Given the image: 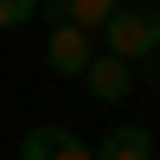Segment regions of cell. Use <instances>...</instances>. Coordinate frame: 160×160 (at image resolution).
<instances>
[{
	"instance_id": "1",
	"label": "cell",
	"mask_w": 160,
	"mask_h": 160,
	"mask_svg": "<svg viewBox=\"0 0 160 160\" xmlns=\"http://www.w3.org/2000/svg\"><path fill=\"white\" fill-rule=\"evenodd\" d=\"M102 45H109V58H122V64H141V58H154L160 51V7H148V0H135V7H115L109 13V26H102Z\"/></svg>"
},
{
	"instance_id": "2",
	"label": "cell",
	"mask_w": 160,
	"mask_h": 160,
	"mask_svg": "<svg viewBox=\"0 0 160 160\" xmlns=\"http://www.w3.org/2000/svg\"><path fill=\"white\" fill-rule=\"evenodd\" d=\"M96 58V32H83V26L71 19H51V38H45V64L58 77H83V64Z\"/></svg>"
},
{
	"instance_id": "3",
	"label": "cell",
	"mask_w": 160,
	"mask_h": 160,
	"mask_svg": "<svg viewBox=\"0 0 160 160\" xmlns=\"http://www.w3.org/2000/svg\"><path fill=\"white\" fill-rule=\"evenodd\" d=\"M83 90H90V102H122L128 90H135V64H122V58H109V51H96V58L83 64Z\"/></svg>"
},
{
	"instance_id": "4",
	"label": "cell",
	"mask_w": 160,
	"mask_h": 160,
	"mask_svg": "<svg viewBox=\"0 0 160 160\" xmlns=\"http://www.w3.org/2000/svg\"><path fill=\"white\" fill-rule=\"evenodd\" d=\"M19 160H96L83 148V141L71 135V128H32V135H19Z\"/></svg>"
},
{
	"instance_id": "5",
	"label": "cell",
	"mask_w": 160,
	"mask_h": 160,
	"mask_svg": "<svg viewBox=\"0 0 160 160\" xmlns=\"http://www.w3.org/2000/svg\"><path fill=\"white\" fill-rule=\"evenodd\" d=\"M96 160H154V135L148 128H109V135H102V148H90Z\"/></svg>"
},
{
	"instance_id": "6",
	"label": "cell",
	"mask_w": 160,
	"mask_h": 160,
	"mask_svg": "<svg viewBox=\"0 0 160 160\" xmlns=\"http://www.w3.org/2000/svg\"><path fill=\"white\" fill-rule=\"evenodd\" d=\"M122 7V0H51V19H71V26H83V32H102L109 26V13Z\"/></svg>"
},
{
	"instance_id": "7",
	"label": "cell",
	"mask_w": 160,
	"mask_h": 160,
	"mask_svg": "<svg viewBox=\"0 0 160 160\" xmlns=\"http://www.w3.org/2000/svg\"><path fill=\"white\" fill-rule=\"evenodd\" d=\"M45 7V0H0V32H13V26H32V13Z\"/></svg>"
},
{
	"instance_id": "8",
	"label": "cell",
	"mask_w": 160,
	"mask_h": 160,
	"mask_svg": "<svg viewBox=\"0 0 160 160\" xmlns=\"http://www.w3.org/2000/svg\"><path fill=\"white\" fill-rule=\"evenodd\" d=\"M154 160H160V141H154Z\"/></svg>"
}]
</instances>
